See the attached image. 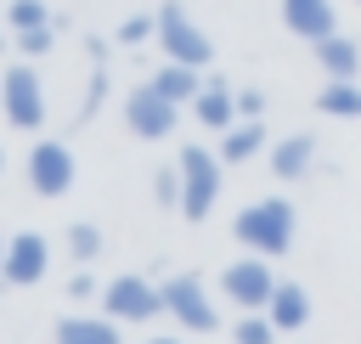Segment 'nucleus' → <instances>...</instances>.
I'll use <instances>...</instances> for the list:
<instances>
[{
  "label": "nucleus",
  "mask_w": 361,
  "mask_h": 344,
  "mask_svg": "<svg viewBox=\"0 0 361 344\" xmlns=\"http://www.w3.org/2000/svg\"><path fill=\"white\" fill-rule=\"evenodd\" d=\"M231 237H237L248 254L282 259V254L293 248V237H299V209H293L282 192H271V197H254V203H243V209H237V220H231Z\"/></svg>",
  "instance_id": "obj_1"
},
{
  "label": "nucleus",
  "mask_w": 361,
  "mask_h": 344,
  "mask_svg": "<svg viewBox=\"0 0 361 344\" xmlns=\"http://www.w3.org/2000/svg\"><path fill=\"white\" fill-rule=\"evenodd\" d=\"M175 164H180V220H192V226H203L209 214H214V203H220V186H226V158L220 152H209L203 141H192V147H180L175 152Z\"/></svg>",
  "instance_id": "obj_2"
},
{
  "label": "nucleus",
  "mask_w": 361,
  "mask_h": 344,
  "mask_svg": "<svg viewBox=\"0 0 361 344\" xmlns=\"http://www.w3.org/2000/svg\"><path fill=\"white\" fill-rule=\"evenodd\" d=\"M0 113H6V124L11 130H28V135H39L45 130V118H51V102H45V79H39V68L23 56V62H11L6 73H0Z\"/></svg>",
  "instance_id": "obj_3"
},
{
  "label": "nucleus",
  "mask_w": 361,
  "mask_h": 344,
  "mask_svg": "<svg viewBox=\"0 0 361 344\" xmlns=\"http://www.w3.org/2000/svg\"><path fill=\"white\" fill-rule=\"evenodd\" d=\"M158 51H164V62H186V68H209V62H214L209 28H203L180 0H164V6H158Z\"/></svg>",
  "instance_id": "obj_4"
},
{
  "label": "nucleus",
  "mask_w": 361,
  "mask_h": 344,
  "mask_svg": "<svg viewBox=\"0 0 361 344\" xmlns=\"http://www.w3.org/2000/svg\"><path fill=\"white\" fill-rule=\"evenodd\" d=\"M102 316H113L118 327H141V321H158L164 316V288L141 271H118L113 282H102Z\"/></svg>",
  "instance_id": "obj_5"
},
{
  "label": "nucleus",
  "mask_w": 361,
  "mask_h": 344,
  "mask_svg": "<svg viewBox=\"0 0 361 344\" xmlns=\"http://www.w3.org/2000/svg\"><path fill=\"white\" fill-rule=\"evenodd\" d=\"M23 180L34 186V197H68L73 180H79V158L68 141L56 135H39L28 152H23Z\"/></svg>",
  "instance_id": "obj_6"
},
{
  "label": "nucleus",
  "mask_w": 361,
  "mask_h": 344,
  "mask_svg": "<svg viewBox=\"0 0 361 344\" xmlns=\"http://www.w3.org/2000/svg\"><path fill=\"white\" fill-rule=\"evenodd\" d=\"M180 102H169L152 79H141L130 96H124V130L135 135V141H169L175 130H180Z\"/></svg>",
  "instance_id": "obj_7"
},
{
  "label": "nucleus",
  "mask_w": 361,
  "mask_h": 344,
  "mask_svg": "<svg viewBox=\"0 0 361 344\" xmlns=\"http://www.w3.org/2000/svg\"><path fill=\"white\" fill-rule=\"evenodd\" d=\"M158 288H164V316H169L180 333H214V327H220V310H214L203 276L175 271V276H164Z\"/></svg>",
  "instance_id": "obj_8"
},
{
  "label": "nucleus",
  "mask_w": 361,
  "mask_h": 344,
  "mask_svg": "<svg viewBox=\"0 0 361 344\" xmlns=\"http://www.w3.org/2000/svg\"><path fill=\"white\" fill-rule=\"evenodd\" d=\"M276 271H271V259L265 254H243V259H231L226 271H220V299H231L237 310H265L271 305V293H276Z\"/></svg>",
  "instance_id": "obj_9"
},
{
  "label": "nucleus",
  "mask_w": 361,
  "mask_h": 344,
  "mask_svg": "<svg viewBox=\"0 0 361 344\" xmlns=\"http://www.w3.org/2000/svg\"><path fill=\"white\" fill-rule=\"evenodd\" d=\"M6 28H11V51L28 62L51 56V45H56V17L45 0H6Z\"/></svg>",
  "instance_id": "obj_10"
},
{
  "label": "nucleus",
  "mask_w": 361,
  "mask_h": 344,
  "mask_svg": "<svg viewBox=\"0 0 361 344\" xmlns=\"http://www.w3.org/2000/svg\"><path fill=\"white\" fill-rule=\"evenodd\" d=\"M51 271V237L45 231H11L6 237V259H0V282L6 288H34Z\"/></svg>",
  "instance_id": "obj_11"
},
{
  "label": "nucleus",
  "mask_w": 361,
  "mask_h": 344,
  "mask_svg": "<svg viewBox=\"0 0 361 344\" xmlns=\"http://www.w3.org/2000/svg\"><path fill=\"white\" fill-rule=\"evenodd\" d=\"M186 113H192L203 130H214V135L231 130V124H237V85H231L226 73H203V90L192 96Z\"/></svg>",
  "instance_id": "obj_12"
},
{
  "label": "nucleus",
  "mask_w": 361,
  "mask_h": 344,
  "mask_svg": "<svg viewBox=\"0 0 361 344\" xmlns=\"http://www.w3.org/2000/svg\"><path fill=\"white\" fill-rule=\"evenodd\" d=\"M276 11H282V28L293 39H305V45H316V39H327L338 28L333 0H276Z\"/></svg>",
  "instance_id": "obj_13"
},
{
  "label": "nucleus",
  "mask_w": 361,
  "mask_h": 344,
  "mask_svg": "<svg viewBox=\"0 0 361 344\" xmlns=\"http://www.w3.org/2000/svg\"><path fill=\"white\" fill-rule=\"evenodd\" d=\"M265 158H271V175H276L282 186H293V180H305L310 164H316V135H310V130H293V135L271 141Z\"/></svg>",
  "instance_id": "obj_14"
},
{
  "label": "nucleus",
  "mask_w": 361,
  "mask_h": 344,
  "mask_svg": "<svg viewBox=\"0 0 361 344\" xmlns=\"http://www.w3.org/2000/svg\"><path fill=\"white\" fill-rule=\"evenodd\" d=\"M310 56H316V68L327 79H361V39H350L344 28H333L327 39H316Z\"/></svg>",
  "instance_id": "obj_15"
},
{
  "label": "nucleus",
  "mask_w": 361,
  "mask_h": 344,
  "mask_svg": "<svg viewBox=\"0 0 361 344\" xmlns=\"http://www.w3.org/2000/svg\"><path fill=\"white\" fill-rule=\"evenodd\" d=\"M226 164H248V158H259V152H271V130H265V118H237L231 130H220V147H214Z\"/></svg>",
  "instance_id": "obj_16"
},
{
  "label": "nucleus",
  "mask_w": 361,
  "mask_h": 344,
  "mask_svg": "<svg viewBox=\"0 0 361 344\" xmlns=\"http://www.w3.org/2000/svg\"><path fill=\"white\" fill-rule=\"evenodd\" d=\"M265 316H271V327H276V333H299V327L310 321V293H305V282H276V293H271Z\"/></svg>",
  "instance_id": "obj_17"
},
{
  "label": "nucleus",
  "mask_w": 361,
  "mask_h": 344,
  "mask_svg": "<svg viewBox=\"0 0 361 344\" xmlns=\"http://www.w3.org/2000/svg\"><path fill=\"white\" fill-rule=\"evenodd\" d=\"M51 338L56 344H124V333H118L113 316H62Z\"/></svg>",
  "instance_id": "obj_18"
},
{
  "label": "nucleus",
  "mask_w": 361,
  "mask_h": 344,
  "mask_svg": "<svg viewBox=\"0 0 361 344\" xmlns=\"http://www.w3.org/2000/svg\"><path fill=\"white\" fill-rule=\"evenodd\" d=\"M316 113L322 118H361V79H327L316 90Z\"/></svg>",
  "instance_id": "obj_19"
},
{
  "label": "nucleus",
  "mask_w": 361,
  "mask_h": 344,
  "mask_svg": "<svg viewBox=\"0 0 361 344\" xmlns=\"http://www.w3.org/2000/svg\"><path fill=\"white\" fill-rule=\"evenodd\" d=\"M152 85L169 96V102H180V107H192V96L203 90V68H186V62H158V73H152Z\"/></svg>",
  "instance_id": "obj_20"
},
{
  "label": "nucleus",
  "mask_w": 361,
  "mask_h": 344,
  "mask_svg": "<svg viewBox=\"0 0 361 344\" xmlns=\"http://www.w3.org/2000/svg\"><path fill=\"white\" fill-rule=\"evenodd\" d=\"M62 242H68V259H73V265H96V259L107 254V237H102L96 220H73Z\"/></svg>",
  "instance_id": "obj_21"
},
{
  "label": "nucleus",
  "mask_w": 361,
  "mask_h": 344,
  "mask_svg": "<svg viewBox=\"0 0 361 344\" xmlns=\"http://www.w3.org/2000/svg\"><path fill=\"white\" fill-rule=\"evenodd\" d=\"M147 39H158V11H135V17H124L113 28V45H124V51H135Z\"/></svg>",
  "instance_id": "obj_22"
},
{
  "label": "nucleus",
  "mask_w": 361,
  "mask_h": 344,
  "mask_svg": "<svg viewBox=\"0 0 361 344\" xmlns=\"http://www.w3.org/2000/svg\"><path fill=\"white\" fill-rule=\"evenodd\" d=\"M282 333L271 327V316L265 310H243L237 316V327H231V344H276Z\"/></svg>",
  "instance_id": "obj_23"
},
{
  "label": "nucleus",
  "mask_w": 361,
  "mask_h": 344,
  "mask_svg": "<svg viewBox=\"0 0 361 344\" xmlns=\"http://www.w3.org/2000/svg\"><path fill=\"white\" fill-rule=\"evenodd\" d=\"M152 197H158V209H180V164L152 169Z\"/></svg>",
  "instance_id": "obj_24"
},
{
  "label": "nucleus",
  "mask_w": 361,
  "mask_h": 344,
  "mask_svg": "<svg viewBox=\"0 0 361 344\" xmlns=\"http://www.w3.org/2000/svg\"><path fill=\"white\" fill-rule=\"evenodd\" d=\"M237 118H265V90L259 85H237Z\"/></svg>",
  "instance_id": "obj_25"
},
{
  "label": "nucleus",
  "mask_w": 361,
  "mask_h": 344,
  "mask_svg": "<svg viewBox=\"0 0 361 344\" xmlns=\"http://www.w3.org/2000/svg\"><path fill=\"white\" fill-rule=\"evenodd\" d=\"M68 299H102V282L90 276V265H79V271L68 276Z\"/></svg>",
  "instance_id": "obj_26"
},
{
  "label": "nucleus",
  "mask_w": 361,
  "mask_h": 344,
  "mask_svg": "<svg viewBox=\"0 0 361 344\" xmlns=\"http://www.w3.org/2000/svg\"><path fill=\"white\" fill-rule=\"evenodd\" d=\"M147 344H186L180 333H158V338H147Z\"/></svg>",
  "instance_id": "obj_27"
},
{
  "label": "nucleus",
  "mask_w": 361,
  "mask_h": 344,
  "mask_svg": "<svg viewBox=\"0 0 361 344\" xmlns=\"http://www.w3.org/2000/svg\"><path fill=\"white\" fill-rule=\"evenodd\" d=\"M6 51H11V28H0V56H6Z\"/></svg>",
  "instance_id": "obj_28"
},
{
  "label": "nucleus",
  "mask_w": 361,
  "mask_h": 344,
  "mask_svg": "<svg viewBox=\"0 0 361 344\" xmlns=\"http://www.w3.org/2000/svg\"><path fill=\"white\" fill-rule=\"evenodd\" d=\"M0 259H6V237H0Z\"/></svg>",
  "instance_id": "obj_29"
},
{
  "label": "nucleus",
  "mask_w": 361,
  "mask_h": 344,
  "mask_svg": "<svg viewBox=\"0 0 361 344\" xmlns=\"http://www.w3.org/2000/svg\"><path fill=\"white\" fill-rule=\"evenodd\" d=\"M0 169H6V147H0Z\"/></svg>",
  "instance_id": "obj_30"
},
{
  "label": "nucleus",
  "mask_w": 361,
  "mask_h": 344,
  "mask_svg": "<svg viewBox=\"0 0 361 344\" xmlns=\"http://www.w3.org/2000/svg\"><path fill=\"white\" fill-rule=\"evenodd\" d=\"M355 6H361V0H355Z\"/></svg>",
  "instance_id": "obj_31"
}]
</instances>
